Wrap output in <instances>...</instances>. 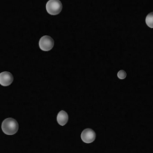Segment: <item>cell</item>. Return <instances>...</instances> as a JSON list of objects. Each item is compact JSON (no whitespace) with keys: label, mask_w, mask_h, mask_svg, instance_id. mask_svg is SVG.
I'll return each instance as SVG.
<instances>
[{"label":"cell","mask_w":153,"mask_h":153,"mask_svg":"<svg viewBox=\"0 0 153 153\" xmlns=\"http://www.w3.org/2000/svg\"><path fill=\"white\" fill-rule=\"evenodd\" d=\"M1 129L7 135H14L19 130V123L14 118H7L2 122Z\"/></svg>","instance_id":"6da1fadb"},{"label":"cell","mask_w":153,"mask_h":153,"mask_svg":"<svg viewBox=\"0 0 153 153\" xmlns=\"http://www.w3.org/2000/svg\"><path fill=\"white\" fill-rule=\"evenodd\" d=\"M62 3L60 0H49L46 3V11L51 16H57L62 11Z\"/></svg>","instance_id":"7a4b0ae2"},{"label":"cell","mask_w":153,"mask_h":153,"mask_svg":"<svg viewBox=\"0 0 153 153\" xmlns=\"http://www.w3.org/2000/svg\"><path fill=\"white\" fill-rule=\"evenodd\" d=\"M54 46V40L49 36V35H44L41 37L39 41V47L42 51H51Z\"/></svg>","instance_id":"3957f363"},{"label":"cell","mask_w":153,"mask_h":153,"mask_svg":"<svg viewBox=\"0 0 153 153\" xmlns=\"http://www.w3.org/2000/svg\"><path fill=\"white\" fill-rule=\"evenodd\" d=\"M96 137L97 134L95 131L90 128H87L81 132V140L85 143H92L93 141H95Z\"/></svg>","instance_id":"277c9868"},{"label":"cell","mask_w":153,"mask_h":153,"mask_svg":"<svg viewBox=\"0 0 153 153\" xmlns=\"http://www.w3.org/2000/svg\"><path fill=\"white\" fill-rule=\"evenodd\" d=\"M14 81V76L12 73L8 71H3L0 73V85L3 87L10 86Z\"/></svg>","instance_id":"5b68a950"},{"label":"cell","mask_w":153,"mask_h":153,"mask_svg":"<svg viewBox=\"0 0 153 153\" xmlns=\"http://www.w3.org/2000/svg\"><path fill=\"white\" fill-rule=\"evenodd\" d=\"M68 114L66 111L64 110H61L59 112L58 115H57V122L59 125L61 126H64L66 125V123H68Z\"/></svg>","instance_id":"8992f818"},{"label":"cell","mask_w":153,"mask_h":153,"mask_svg":"<svg viewBox=\"0 0 153 153\" xmlns=\"http://www.w3.org/2000/svg\"><path fill=\"white\" fill-rule=\"evenodd\" d=\"M145 23H146V25H147L148 27L153 28V12H150L149 14H148L146 16Z\"/></svg>","instance_id":"52a82bcc"},{"label":"cell","mask_w":153,"mask_h":153,"mask_svg":"<svg viewBox=\"0 0 153 153\" xmlns=\"http://www.w3.org/2000/svg\"><path fill=\"white\" fill-rule=\"evenodd\" d=\"M126 76H127V73L124 71V70H119L118 71V73H117V78L119 79H126Z\"/></svg>","instance_id":"ba28073f"}]
</instances>
